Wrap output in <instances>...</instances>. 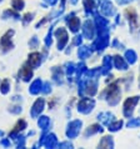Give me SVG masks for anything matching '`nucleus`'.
I'll return each instance as SVG.
<instances>
[{
	"instance_id": "obj_26",
	"label": "nucleus",
	"mask_w": 140,
	"mask_h": 149,
	"mask_svg": "<svg viewBox=\"0 0 140 149\" xmlns=\"http://www.w3.org/2000/svg\"><path fill=\"white\" fill-rule=\"evenodd\" d=\"M140 125V118H137V119H133V120H130L128 123V127L129 128H134V127H138Z\"/></svg>"
},
{
	"instance_id": "obj_12",
	"label": "nucleus",
	"mask_w": 140,
	"mask_h": 149,
	"mask_svg": "<svg viewBox=\"0 0 140 149\" xmlns=\"http://www.w3.org/2000/svg\"><path fill=\"white\" fill-rule=\"evenodd\" d=\"M11 35H13V31H8L6 34L3 36V39H1V45H3V48L8 49V48H10V47H11L10 38H9V36H11Z\"/></svg>"
},
{
	"instance_id": "obj_3",
	"label": "nucleus",
	"mask_w": 140,
	"mask_h": 149,
	"mask_svg": "<svg viewBox=\"0 0 140 149\" xmlns=\"http://www.w3.org/2000/svg\"><path fill=\"white\" fill-rule=\"evenodd\" d=\"M80 127H81V122L80 120H74L69 124L68 130H67V135L70 136V138H74L79 134L80 132Z\"/></svg>"
},
{
	"instance_id": "obj_25",
	"label": "nucleus",
	"mask_w": 140,
	"mask_h": 149,
	"mask_svg": "<svg viewBox=\"0 0 140 149\" xmlns=\"http://www.w3.org/2000/svg\"><path fill=\"white\" fill-rule=\"evenodd\" d=\"M121 125H123V122H120V120H118V122H115V123H113V124H109V130H118L119 128H121Z\"/></svg>"
},
{
	"instance_id": "obj_23",
	"label": "nucleus",
	"mask_w": 140,
	"mask_h": 149,
	"mask_svg": "<svg viewBox=\"0 0 140 149\" xmlns=\"http://www.w3.org/2000/svg\"><path fill=\"white\" fill-rule=\"evenodd\" d=\"M109 118H113V115L110 113H103L99 115V119H100L103 123H106V124H109Z\"/></svg>"
},
{
	"instance_id": "obj_24",
	"label": "nucleus",
	"mask_w": 140,
	"mask_h": 149,
	"mask_svg": "<svg viewBox=\"0 0 140 149\" xmlns=\"http://www.w3.org/2000/svg\"><path fill=\"white\" fill-rule=\"evenodd\" d=\"M25 125H26V124H25V122H24V120H20L18 124H16V127H15V129L13 130V133H11V135H14V134H16V133H18L19 130L24 129V128H25Z\"/></svg>"
},
{
	"instance_id": "obj_33",
	"label": "nucleus",
	"mask_w": 140,
	"mask_h": 149,
	"mask_svg": "<svg viewBox=\"0 0 140 149\" xmlns=\"http://www.w3.org/2000/svg\"><path fill=\"white\" fill-rule=\"evenodd\" d=\"M0 135H3V133H1V132H0Z\"/></svg>"
},
{
	"instance_id": "obj_20",
	"label": "nucleus",
	"mask_w": 140,
	"mask_h": 149,
	"mask_svg": "<svg viewBox=\"0 0 140 149\" xmlns=\"http://www.w3.org/2000/svg\"><path fill=\"white\" fill-rule=\"evenodd\" d=\"M91 54V52H90V49L88 47H81L79 49V56L80 58H86L88 55Z\"/></svg>"
},
{
	"instance_id": "obj_19",
	"label": "nucleus",
	"mask_w": 140,
	"mask_h": 149,
	"mask_svg": "<svg viewBox=\"0 0 140 149\" xmlns=\"http://www.w3.org/2000/svg\"><path fill=\"white\" fill-rule=\"evenodd\" d=\"M101 11L104 13L105 15H112L114 13V9H113V6L110 5V4H104L101 8Z\"/></svg>"
},
{
	"instance_id": "obj_1",
	"label": "nucleus",
	"mask_w": 140,
	"mask_h": 149,
	"mask_svg": "<svg viewBox=\"0 0 140 149\" xmlns=\"http://www.w3.org/2000/svg\"><path fill=\"white\" fill-rule=\"evenodd\" d=\"M94 100L93 99H90V98H84V99H81L80 103H79V111H81V113H84V114H88L90 110L93 109V107H94Z\"/></svg>"
},
{
	"instance_id": "obj_18",
	"label": "nucleus",
	"mask_w": 140,
	"mask_h": 149,
	"mask_svg": "<svg viewBox=\"0 0 140 149\" xmlns=\"http://www.w3.org/2000/svg\"><path fill=\"white\" fill-rule=\"evenodd\" d=\"M96 132H101V127L100 125H98V124H94V125H91V127H89V129L85 132V134L86 135H91V134H94V133H96Z\"/></svg>"
},
{
	"instance_id": "obj_35",
	"label": "nucleus",
	"mask_w": 140,
	"mask_h": 149,
	"mask_svg": "<svg viewBox=\"0 0 140 149\" xmlns=\"http://www.w3.org/2000/svg\"><path fill=\"white\" fill-rule=\"evenodd\" d=\"M139 85H140V79H139Z\"/></svg>"
},
{
	"instance_id": "obj_17",
	"label": "nucleus",
	"mask_w": 140,
	"mask_h": 149,
	"mask_svg": "<svg viewBox=\"0 0 140 149\" xmlns=\"http://www.w3.org/2000/svg\"><path fill=\"white\" fill-rule=\"evenodd\" d=\"M20 74H21V77H23L24 80H29V78L31 77V69H30V67H24L21 69V72H20Z\"/></svg>"
},
{
	"instance_id": "obj_4",
	"label": "nucleus",
	"mask_w": 140,
	"mask_h": 149,
	"mask_svg": "<svg viewBox=\"0 0 140 149\" xmlns=\"http://www.w3.org/2000/svg\"><path fill=\"white\" fill-rule=\"evenodd\" d=\"M56 38L59 39V49H63L64 45L68 41V33L65 31V29L60 28L56 30Z\"/></svg>"
},
{
	"instance_id": "obj_29",
	"label": "nucleus",
	"mask_w": 140,
	"mask_h": 149,
	"mask_svg": "<svg viewBox=\"0 0 140 149\" xmlns=\"http://www.w3.org/2000/svg\"><path fill=\"white\" fill-rule=\"evenodd\" d=\"M50 90H51L50 84H49V83H45V84H44V89H42V92L43 93H49Z\"/></svg>"
},
{
	"instance_id": "obj_10",
	"label": "nucleus",
	"mask_w": 140,
	"mask_h": 149,
	"mask_svg": "<svg viewBox=\"0 0 140 149\" xmlns=\"http://www.w3.org/2000/svg\"><path fill=\"white\" fill-rule=\"evenodd\" d=\"M42 81H40L39 79H36L34 83L31 84L30 86V93L31 94H38L39 92H42Z\"/></svg>"
},
{
	"instance_id": "obj_8",
	"label": "nucleus",
	"mask_w": 140,
	"mask_h": 149,
	"mask_svg": "<svg viewBox=\"0 0 140 149\" xmlns=\"http://www.w3.org/2000/svg\"><path fill=\"white\" fill-rule=\"evenodd\" d=\"M40 54L39 53H34V54H31L30 56H29V64H30V67H38V65L40 64V61H42V59H40Z\"/></svg>"
},
{
	"instance_id": "obj_9",
	"label": "nucleus",
	"mask_w": 140,
	"mask_h": 149,
	"mask_svg": "<svg viewBox=\"0 0 140 149\" xmlns=\"http://www.w3.org/2000/svg\"><path fill=\"white\" fill-rule=\"evenodd\" d=\"M114 65L118 69H121V70L126 69V67H128L125 59H124V58H121V56H115L114 58Z\"/></svg>"
},
{
	"instance_id": "obj_14",
	"label": "nucleus",
	"mask_w": 140,
	"mask_h": 149,
	"mask_svg": "<svg viewBox=\"0 0 140 149\" xmlns=\"http://www.w3.org/2000/svg\"><path fill=\"white\" fill-rule=\"evenodd\" d=\"M125 58H126V61L130 64H134L137 61V54H135L134 50H128L125 53Z\"/></svg>"
},
{
	"instance_id": "obj_2",
	"label": "nucleus",
	"mask_w": 140,
	"mask_h": 149,
	"mask_svg": "<svg viewBox=\"0 0 140 149\" xmlns=\"http://www.w3.org/2000/svg\"><path fill=\"white\" fill-rule=\"evenodd\" d=\"M139 102V97H133V98H129L126 99L125 104H124V114L126 117H130L131 113L134 110V107L137 105V103Z\"/></svg>"
},
{
	"instance_id": "obj_16",
	"label": "nucleus",
	"mask_w": 140,
	"mask_h": 149,
	"mask_svg": "<svg viewBox=\"0 0 140 149\" xmlns=\"http://www.w3.org/2000/svg\"><path fill=\"white\" fill-rule=\"evenodd\" d=\"M99 147H101V148H112L113 147V140H112V138H110V136H104V139L100 142Z\"/></svg>"
},
{
	"instance_id": "obj_34",
	"label": "nucleus",
	"mask_w": 140,
	"mask_h": 149,
	"mask_svg": "<svg viewBox=\"0 0 140 149\" xmlns=\"http://www.w3.org/2000/svg\"><path fill=\"white\" fill-rule=\"evenodd\" d=\"M125 1H128V0H124V1H123V3H125Z\"/></svg>"
},
{
	"instance_id": "obj_31",
	"label": "nucleus",
	"mask_w": 140,
	"mask_h": 149,
	"mask_svg": "<svg viewBox=\"0 0 140 149\" xmlns=\"http://www.w3.org/2000/svg\"><path fill=\"white\" fill-rule=\"evenodd\" d=\"M29 20H31V14H26L25 15V22H29Z\"/></svg>"
},
{
	"instance_id": "obj_15",
	"label": "nucleus",
	"mask_w": 140,
	"mask_h": 149,
	"mask_svg": "<svg viewBox=\"0 0 140 149\" xmlns=\"http://www.w3.org/2000/svg\"><path fill=\"white\" fill-rule=\"evenodd\" d=\"M112 58L110 56H105V59H104V64H103V73H106V72H109L110 69H112Z\"/></svg>"
},
{
	"instance_id": "obj_13",
	"label": "nucleus",
	"mask_w": 140,
	"mask_h": 149,
	"mask_svg": "<svg viewBox=\"0 0 140 149\" xmlns=\"http://www.w3.org/2000/svg\"><path fill=\"white\" fill-rule=\"evenodd\" d=\"M69 26H70V29H71V31H76L80 26V20L78 18H70Z\"/></svg>"
},
{
	"instance_id": "obj_22",
	"label": "nucleus",
	"mask_w": 140,
	"mask_h": 149,
	"mask_svg": "<svg viewBox=\"0 0 140 149\" xmlns=\"http://www.w3.org/2000/svg\"><path fill=\"white\" fill-rule=\"evenodd\" d=\"M11 5H13V8L16 10H21L24 8V1L23 0H13V1H11Z\"/></svg>"
},
{
	"instance_id": "obj_6",
	"label": "nucleus",
	"mask_w": 140,
	"mask_h": 149,
	"mask_svg": "<svg viewBox=\"0 0 140 149\" xmlns=\"http://www.w3.org/2000/svg\"><path fill=\"white\" fill-rule=\"evenodd\" d=\"M83 34H84V36H86L88 39H90V38H93V35H94V28H93V24L89 22H86L85 24H84V28H83Z\"/></svg>"
},
{
	"instance_id": "obj_27",
	"label": "nucleus",
	"mask_w": 140,
	"mask_h": 149,
	"mask_svg": "<svg viewBox=\"0 0 140 149\" xmlns=\"http://www.w3.org/2000/svg\"><path fill=\"white\" fill-rule=\"evenodd\" d=\"M84 4H85V8H86V10H90L91 11L94 9V3L91 1V0H84Z\"/></svg>"
},
{
	"instance_id": "obj_28",
	"label": "nucleus",
	"mask_w": 140,
	"mask_h": 149,
	"mask_svg": "<svg viewBox=\"0 0 140 149\" xmlns=\"http://www.w3.org/2000/svg\"><path fill=\"white\" fill-rule=\"evenodd\" d=\"M8 90H9V81H8V80H4L3 84H1V92L5 94V93H8Z\"/></svg>"
},
{
	"instance_id": "obj_11",
	"label": "nucleus",
	"mask_w": 140,
	"mask_h": 149,
	"mask_svg": "<svg viewBox=\"0 0 140 149\" xmlns=\"http://www.w3.org/2000/svg\"><path fill=\"white\" fill-rule=\"evenodd\" d=\"M85 86H86L85 90L88 92V94L91 95V97L96 93V81L95 80H90V83H88Z\"/></svg>"
},
{
	"instance_id": "obj_5",
	"label": "nucleus",
	"mask_w": 140,
	"mask_h": 149,
	"mask_svg": "<svg viewBox=\"0 0 140 149\" xmlns=\"http://www.w3.org/2000/svg\"><path fill=\"white\" fill-rule=\"evenodd\" d=\"M43 107H44V100L43 99H38L34 105H33V109H31V115L33 117H38L40 114V111L43 110Z\"/></svg>"
},
{
	"instance_id": "obj_7",
	"label": "nucleus",
	"mask_w": 140,
	"mask_h": 149,
	"mask_svg": "<svg viewBox=\"0 0 140 149\" xmlns=\"http://www.w3.org/2000/svg\"><path fill=\"white\" fill-rule=\"evenodd\" d=\"M40 143L44 144V146H46V147L53 148V147H55V146H56V138H55V135L50 134V135H48L46 138H44Z\"/></svg>"
},
{
	"instance_id": "obj_21",
	"label": "nucleus",
	"mask_w": 140,
	"mask_h": 149,
	"mask_svg": "<svg viewBox=\"0 0 140 149\" xmlns=\"http://www.w3.org/2000/svg\"><path fill=\"white\" fill-rule=\"evenodd\" d=\"M49 125V118L48 117H42L39 119V127L42 128V129H46Z\"/></svg>"
},
{
	"instance_id": "obj_32",
	"label": "nucleus",
	"mask_w": 140,
	"mask_h": 149,
	"mask_svg": "<svg viewBox=\"0 0 140 149\" xmlns=\"http://www.w3.org/2000/svg\"><path fill=\"white\" fill-rule=\"evenodd\" d=\"M56 1H58V0H48V3H49V4H51V5H54Z\"/></svg>"
},
{
	"instance_id": "obj_30",
	"label": "nucleus",
	"mask_w": 140,
	"mask_h": 149,
	"mask_svg": "<svg viewBox=\"0 0 140 149\" xmlns=\"http://www.w3.org/2000/svg\"><path fill=\"white\" fill-rule=\"evenodd\" d=\"M81 43V36H76V39L74 40V44H80Z\"/></svg>"
}]
</instances>
